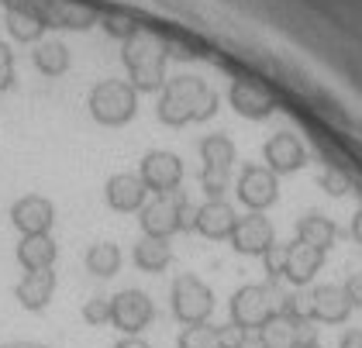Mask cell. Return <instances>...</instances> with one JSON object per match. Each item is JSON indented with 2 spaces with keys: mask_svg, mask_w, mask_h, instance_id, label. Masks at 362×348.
<instances>
[{
  "mask_svg": "<svg viewBox=\"0 0 362 348\" xmlns=\"http://www.w3.org/2000/svg\"><path fill=\"white\" fill-rule=\"evenodd\" d=\"M262 156H266V169H269V173L286 176V173H297V169H304L307 149L300 145V138H297V134L279 132V134H273V138L266 141Z\"/></svg>",
  "mask_w": 362,
  "mask_h": 348,
  "instance_id": "5bb4252c",
  "label": "cell"
},
{
  "mask_svg": "<svg viewBox=\"0 0 362 348\" xmlns=\"http://www.w3.org/2000/svg\"><path fill=\"white\" fill-rule=\"evenodd\" d=\"M11 224L21 231V238H25V235H49L52 224H56V207H52L49 197L28 193V197L14 200V207H11Z\"/></svg>",
  "mask_w": 362,
  "mask_h": 348,
  "instance_id": "30bf717a",
  "label": "cell"
},
{
  "mask_svg": "<svg viewBox=\"0 0 362 348\" xmlns=\"http://www.w3.org/2000/svg\"><path fill=\"white\" fill-rule=\"evenodd\" d=\"M279 294L273 283H252L231 296V324L238 331H259L279 311Z\"/></svg>",
  "mask_w": 362,
  "mask_h": 348,
  "instance_id": "5b68a950",
  "label": "cell"
},
{
  "mask_svg": "<svg viewBox=\"0 0 362 348\" xmlns=\"http://www.w3.org/2000/svg\"><path fill=\"white\" fill-rule=\"evenodd\" d=\"M86 108H90V117H93L97 124H104V128H121V124H128V121L135 117V110H139V93H135L132 83H124V80H100L93 90H90Z\"/></svg>",
  "mask_w": 362,
  "mask_h": 348,
  "instance_id": "277c9868",
  "label": "cell"
},
{
  "mask_svg": "<svg viewBox=\"0 0 362 348\" xmlns=\"http://www.w3.org/2000/svg\"><path fill=\"white\" fill-rule=\"evenodd\" d=\"M14 86V52L0 42V93Z\"/></svg>",
  "mask_w": 362,
  "mask_h": 348,
  "instance_id": "1f68e13d",
  "label": "cell"
},
{
  "mask_svg": "<svg viewBox=\"0 0 362 348\" xmlns=\"http://www.w3.org/2000/svg\"><path fill=\"white\" fill-rule=\"evenodd\" d=\"M279 197L276 173H269L266 166H249L238 176V200L249 207L252 214H262L266 207H273Z\"/></svg>",
  "mask_w": 362,
  "mask_h": 348,
  "instance_id": "8fae6325",
  "label": "cell"
},
{
  "mask_svg": "<svg viewBox=\"0 0 362 348\" xmlns=\"http://www.w3.org/2000/svg\"><path fill=\"white\" fill-rule=\"evenodd\" d=\"M42 18H45V28H90L93 25V7H83V4H69V0H52L45 7H38Z\"/></svg>",
  "mask_w": 362,
  "mask_h": 348,
  "instance_id": "603a6c76",
  "label": "cell"
},
{
  "mask_svg": "<svg viewBox=\"0 0 362 348\" xmlns=\"http://www.w3.org/2000/svg\"><path fill=\"white\" fill-rule=\"evenodd\" d=\"M156 318V307L141 290H121L111 296V324L124 335H141Z\"/></svg>",
  "mask_w": 362,
  "mask_h": 348,
  "instance_id": "9c48e42d",
  "label": "cell"
},
{
  "mask_svg": "<svg viewBox=\"0 0 362 348\" xmlns=\"http://www.w3.org/2000/svg\"><path fill=\"white\" fill-rule=\"evenodd\" d=\"M345 296L352 300V307H362V272H352L349 279H345Z\"/></svg>",
  "mask_w": 362,
  "mask_h": 348,
  "instance_id": "836d02e7",
  "label": "cell"
},
{
  "mask_svg": "<svg viewBox=\"0 0 362 348\" xmlns=\"http://www.w3.org/2000/svg\"><path fill=\"white\" fill-rule=\"evenodd\" d=\"M56 294V272L52 269H35V272H25L21 283L14 286V296L25 311H45L49 300Z\"/></svg>",
  "mask_w": 362,
  "mask_h": 348,
  "instance_id": "e0dca14e",
  "label": "cell"
},
{
  "mask_svg": "<svg viewBox=\"0 0 362 348\" xmlns=\"http://www.w3.org/2000/svg\"><path fill=\"white\" fill-rule=\"evenodd\" d=\"M121 59L132 73V86L135 93H163L166 86V59L169 49L166 42L148 31V28H135L128 38H124V49H121Z\"/></svg>",
  "mask_w": 362,
  "mask_h": 348,
  "instance_id": "7a4b0ae2",
  "label": "cell"
},
{
  "mask_svg": "<svg viewBox=\"0 0 362 348\" xmlns=\"http://www.w3.org/2000/svg\"><path fill=\"white\" fill-rule=\"evenodd\" d=\"M200 159H204V169H200V187L211 200H224L228 193V180H231V166H235V141L228 134H207L200 141Z\"/></svg>",
  "mask_w": 362,
  "mask_h": 348,
  "instance_id": "8992f818",
  "label": "cell"
},
{
  "mask_svg": "<svg viewBox=\"0 0 362 348\" xmlns=\"http://www.w3.org/2000/svg\"><path fill=\"white\" fill-rule=\"evenodd\" d=\"M218 110V93L200 76H173L159 97V121L169 128H183L190 121H207Z\"/></svg>",
  "mask_w": 362,
  "mask_h": 348,
  "instance_id": "6da1fadb",
  "label": "cell"
},
{
  "mask_svg": "<svg viewBox=\"0 0 362 348\" xmlns=\"http://www.w3.org/2000/svg\"><path fill=\"white\" fill-rule=\"evenodd\" d=\"M194 207L187 200L183 190H173V193H159L152 197L145 207L139 211V221H141V235L148 238H173L176 231H187L194 228Z\"/></svg>",
  "mask_w": 362,
  "mask_h": 348,
  "instance_id": "3957f363",
  "label": "cell"
},
{
  "mask_svg": "<svg viewBox=\"0 0 362 348\" xmlns=\"http://www.w3.org/2000/svg\"><path fill=\"white\" fill-rule=\"evenodd\" d=\"M235 348H266V345H262L259 331H242V338L235 342Z\"/></svg>",
  "mask_w": 362,
  "mask_h": 348,
  "instance_id": "e575fe53",
  "label": "cell"
},
{
  "mask_svg": "<svg viewBox=\"0 0 362 348\" xmlns=\"http://www.w3.org/2000/svg\"><path fill=\"white\" fill-rule=\"evenodd\" d=\"M304 318H286V314H273L269 321L259 327V338L266 348H297V324Z\"/></svg>",
  "mask_w": 362,
  "mask_h": 348,
  "instance_id": "d4e9b609",
  "label": "cell"
},
{
  "mask_svg": "<svg viewBox=\"0 0 362 348\" xmlns=\"http://www.w3.org/2000/svg\"><path fill=\"white\" fill-rule=\"evenodd\" d=\"M228 100H231V108L238 110L242 117H249V121H266V117L276 110L273 93L255 80H231Z\"/></svg>",
  "mask_w": 362,
  "mask_h": 348,
  "instance_id": "7c38bea8",
  "label": "cell"
},
{
  "mask_svg": "<svg viewBox=\"0 0 362 348\" xmlns=\"http://www.w3.org/2000/svg\"><path fill=\"white\" fill-rule=\"evenodd\" d=\"M321 187L328 190V193H332V197H345V193H349V176H345V173H341V169H325V173H321Z\"/></svg>",
  "mask_w": 362,
  "mask_h": 348,
  "instance_id": "4dcf8cb0",
  "label": "cell"
},
{
  "mask_svg": "<svg viewBox=\"0 0 362 348\" xmlns=\"http://www.w3.org/2000/svg\"><path fill=\"white\" fill-rule=\"evenodd\" d=\"M321 262H325V252L310 248V245H304V241H290V248H286V269H283V279H290L293 286H307V283L317 276Z\"/></svg>",
  "mask_w": 362,
  "mask_h": 348,
  "instance_id": "d6986e66",
  "label": "cell"
},
{
  "mask_svg": "<svg viewBox=\"0 0 362 348\" xmlns=\"http://www.w3.org/2000/svg\"><path fill=\"white\" fill-rule=\"evenodd\" d=\"M169 307L176 314V321L190 324H207V318L214 314V294L204 279H197L190 272L176 276L173 279V290H169Z\"/></svg>",
  "mask_w": 362,
  "mask_h": 348,
  "instance_id": "52a82bcc",
  "label": "cell"
},
{
  "mask_svg": "<svg viewBox=\"0 0 362 348\" xmlns=\"http://www.w3.org/2000/svg\"><path fill=\"white\" fill-rule=\"evenodd\" d=\"M180 348H228L221 338V327H211V324H190L183 335H180Z\"/></svg>",
  "mask_w": 362,
  "mask_h": 348,
  "instance_id": "83f0119b",
  "label": "cell"
},
{
  "mask_svg": "<svg viewBox=\"0 0 362 348\" xmlns=\"http://www.w3.org/2000/svg\"><path fill=\"white\" fill-rule=\"evenodd\" d=\"M286 248H290V241H273V245L262 252V266H266V272H269L273 283L283 279V269H286Z\"/></svg>",
  "mask_w": 362,
  "mask_h": 348,
  "instance_id": "f1b7e54d",
  "label": "cell"
},
{
  "mask_svg": "<svg viewBox=\"0 0 362 348\" xmlns=\"http://www.w3.org/2000/svg\"><path fill=\"white\" fill-rule=\"evenodd\" d=\"M83 321L90 324V327L111 324V296H90L83 303Z\"/></svg>",
  "mask_w": 362,
  "mask_h": 348,
  "instance_id": "f546056e",
  "label": "cell"
},
{
  "mask_svg": "<svg viewBox=\"0 0 362 348\" xmlns=\"http://www.w3.org/2000/svg\"><path fill=\"white\" fill-rule=\"evenodd\" d=\"M117 269H121V248L114 241H97V245L86 248V272H93L100 279H111Z\"/></svg>",
  "mask_w": 362,
  "mask_h": 348,
  "instance_id": "484cf974",
  "label": "cell"
},
{
  "mask_svg": "<svg viewBox=\"0 0 362 348\" xmlns=\"http://www.w3.org/2000/svg\"><path fill=\"white\" fill-rule=\"evenodd\" d=\"M4 348H49V345H38V342H7Z\"/></svg>",
  "mask_w": 362,
  "mask_h": 348,
  "instance_id": "f35d334b",
  "label": "cell"
},
{
  "mask_svg": "<svg viewBox=\"0 0 362 348\" xmlns=\"http://www.w3.org/2000/svg\"><path fill=\"white\" fill-rule=\"evenodd\" d=\"M310 307V321H325V324H341L352 314V300L345 296L341 286H317L307 296Z\"/></svg>",
  "mask_w": 362,
  "mask_h": 348,
  "instance_id": "2e32d148",
  "label": "cell"
},
{
  "mask_svg": "<svg viewBox=\"0 0 362 348\" xmlns=\"http://www.w3.org/2000/svg\"><path fill=\"white\" fill-rule=\"evenodd\" d=\"M235 211L228 200H207L200 204L194 214V231H200L204 238H231V228H235Z\"/></svg>",
  "mask_w": 362,
  "mask_h": 348,
  "instance_id": "ac0fdd59",
  "label": "cell"
},
{
  "mask_svg": "<svg viewBox=\"0 0 362 348\" xmlns=\"http://www.w3.org/2000/svg\"><path fill=\"white\" fill-rule=\"evenodd\" d=\"M104 197H107V207L117 211V214H135L145 207V197L148 190L141 183L139 173H114L104 187Z\"/></svg>",
  "mask_w": 362,
  "mask_h": 348,
  "instance_id": "9a60e30c",
  "label": "cell"
},
{
  "mask_svg": "<svg viewBox=\"0 0 362 348\" xmlns=\"http://www.w3.org/2000/svg\"><path fill=\"white\" fill-rule=\"evenodd\" d=\"M104 28H107V35L121 38V42H124V38H128V35L135 31V25H132V21H128L124 14H107V18H104Z\"/></svg>",
  "mask_w": 362,
  "mask_h": 348,
  "instance_id": "d6a6232c",
  "label": "cell"
},
{
  "mask_svg": "<svg viewBox=\"0 0 362 348\" xmlns=\"http://www.w3.org/2000/svg\"><path fill=\"white\" fill-rule=\"evenodd\" d=\"M56 255H59V245L52 241V235H25L18 241V262L25 266V272L52 269Z\"/></svg>",
  "mask_w": 362,
  "mask_h": 348,
  "instance_id": "44dd1931",
  "label": "cell"
},
{
  "mask_svg": "<svg viewBox=\"0 0 362 348\" xmlns=\"http://www.w3.org/2000/svg\"><path fill=\"white\" fill-rule=\"evenodd\" d=\"M139 176L148 193H156V197L159 193H173V190H180V183H183V159L176 152L156 149V152H148L139 162Z\"/></svg>",
  "mask_w": 362,
  "mask_h": 348,
  "instance_id": "ba28073f",
  "label": "cell"
},
{
  "mask_svg": "<svg viewBox=\"0 0 362 348\" xmlns=\"http://www.w3.org/2000/svg\"><path fill=\"white\" fill-rule=\"evenodd\" d=\"M304 348H321V345H317V342H310V345H304Z\"/></svg>",
  "mask_w": 362,
  "mask_h": 348,
  "instance_id": "ab89813d",
  "label": "cell"
},
{
  "mask_svg": "<svg viewBox=\"0 0 362 348\" xmlns=\"http://www.w3.org/2000/svg\"><path fill=\"white\" fill-rule=\"evenodd\" d=\"M297 241H304V245L317 248V252H328L334 241H338V228H334L332 217L310 211V214H304L297 221Z\"/></svg>",
  "mask_w": 362,
  "mask_h": 348,
  "instance_id": "7402d4cb",
  "label": "cell"
},
{
  "mask_svg": "<svg viewBox=\"0 0 362 348\" xmlns=\"http://www.w3.org/2000/svg\"><path fill=\"white\" fill-rule=\"evenodd\" d=\"M341 348H362V331L359 327H352V331L341 335Z\"/></svg>",
  "mask_w": 362,
  "mask_h": 348,
  "instance_id": "d590c367",
  "label": "cell"
},
{
  "mask_svg": "<svg viewBox=\"0 0 362 348\" xmlns=\"http://www.w3.org/2000/svg\"><path fill=\"white\" fill-rule=\"evenodd\" d=\"M352 235H356V241L362 245V211L356 214V221H352Z\"/></svg>",
  "mask_w": 362,
  "mask_h": 348,
  "instance_id": "74e56055",
  "label": "cell"
},
{
  "mask_svg": "<svg viewBox=\"0 0 362 348\" xmlns=\"http://www.w3.org/2000/svg\"><path fill=\"white\" fill-rule=\"evenodd\" d=\"M114 348H152V345H148L145 338H139V335H124V338H121Z\"/></svg>",
  "mask_w": 362,
  "mask_h": 348,
  "instance_id": "8d00e7d4",
  "label": "cell"
},
{
  "mask_svg": "<svg viewBox=\"0 0 362 348\" xmlns=\"http://www.w3.org/2000/svg\"><path fill=\"white\" fill-rule=\"evenodd\" d=\"M273 241H276V231H273L269 217L252 214V211L245 217H238L231 228V248L238 255H262Z\"/></svg>",
  "mask_w": 362,
  "mask_h": 348,
  "instance_id": "4fadbf2b",
  "label": "cell"
},
{
  "mask_svg": "<svg viewBox=\"0 0 362 348\" xmlns=\"http://www.w3.org/2000/svg\"><path fill=\"white\" fill-rule=\"evenodd\" d=\"M7 31H11L14 42L31 45V42L42 38L45 18H42V11L31 7V4H14V0H7Z\"/></svg>",
  "mask_w": 362,
  "mask_h": 348,
  "instance_id": "ffe728a7",
  "label": "cell"
},
{
  "mask_svg": "<svg viewBox=\"0 0 362 348\" xmlns=\"http://www.w3.org/2000/svg\"><path fill=\"white\" fill-rule=\"evenodd\" d=\"M132 259H135V266H139L141 272H163V269H169V262H173V248H169L166 238H148V235H141Z\"/></svg>",
  "mask_w": 362,
  "mask_h": 348,
  "instance_id": "cb8c5ba5",
  "label": "cell"
},
{
  "mask_svg": "<svg viewBox=\"0 0 362 348\" xmlns=\"http://www.w3.org/2000/svg\"><path fill=\"white\" fill-rule=\"evenodd\" d=\"M31 62H35V69L45 73V76H62V73L69 69V49H66L62 42H42V45H35Z\"/></svg>",
  "mask_w": 362,
  "mask_h": 348,
  "instance_id": "4316f807",
  "label": "cell"
}]
</instances>
